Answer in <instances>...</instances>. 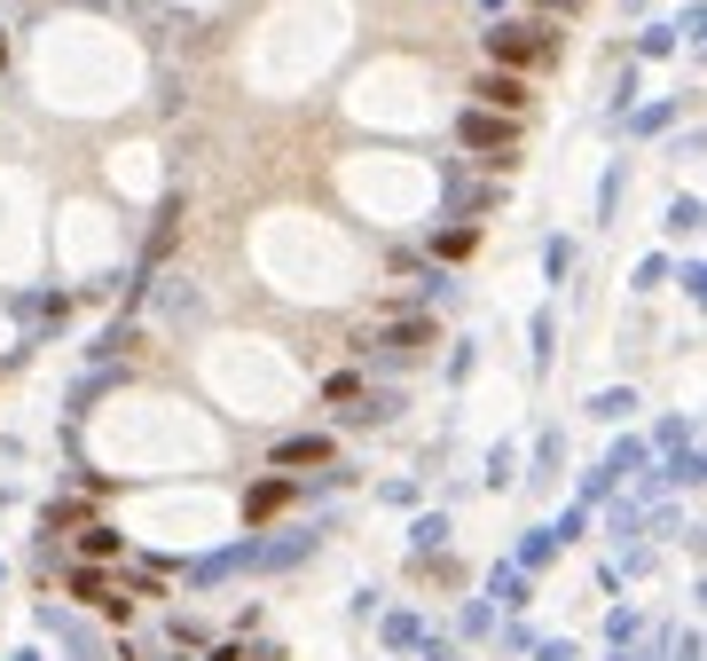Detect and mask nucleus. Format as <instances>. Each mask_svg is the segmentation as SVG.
<instances>
[{"instance_id":"1","label":"nucleus","mask_w":707,"mask_h":661,"mask_svg":"<svg viewBox=\"0 0 707 661\" xmlns=\"http://www.w3.org/2000/svg\"><path fill=\"white\" fill-rule=\"evenodd\" d=\"M457 142H464V150H480L488 165H511V142H519V126H511V111H488V103H472V111L457 119Z\"/></svg>"},{"instance_id":"2","label":"nucleus","mask_w":707,"mask_h":661,"mask_svg":"<svg viewBox=\"0 0 707 661\" xmlns=\"http://www.w3.org/2000/svg\"><path fill=\"white\" fill-rule=\"evenodd\" d=\"M488 55L495 63H543V55H559V24H495L488 32Z\"/></svg>"},{"instance_id":"3","label":"nucleus","mask_w":707,"mask_h":661,"mask_svg":"<svg viewBox=\"0 0 707 661\" xmlns=\"http://www.w3.org/2000/svg\"><path fill=\"white\" fill-rule=\"evenodd\" d=\"M71 591H79L86 607H103L111 622H126V607H134V599H126V591L111 583V574H95V567H79V574H71Z\"/></svg>"},{"instance_id":"4","label":"nucleus","mask_w":707,"mask_h":661,"mask_svg":"<svg viewBox=\"0 0 707 661\" xmlns=\"http://www.w3.org/2000/svg\"><path fill=\"white\" fill-rule=\"evenodd\" d=\"M472 95H480L488 111H511V119H519V111H526V79H519V71H480Z\"/></svg>"},{"instance_id":"5","label":"nucleus","mask_w":707,"mask_h":661,"mask_svg":"<svg viewBox=\"0 0 707 661\" xmlns=\"http://www.w3.org/2000/svg\"><path fill=\"white\" fill-rule=\"evenodd\" d=\"M276 465H284V472H299V465H330V441H322V434H291V441L276 449Z\"/></svg>"},{"instance_id":"6","label":"nucleus","mask_w":707,"mask_h":661,"mask_svg":"<svg viewBox=\"0 0 707 661\" xmlns=\"http://www.w3.org/2000/svg\"><path fill=\"white\" fill-rule=\"evenodd\" d=\"M284 505H291V480H259V488L244 496V520H276Z\"/></svg>"},{"instance_id":"7","label":"nucleus","mask_w":707,"mask_h":661,"mask_svg":"<svg viewBox=\"0 0 707 661\" xmlns=\"http://www.w3.org/2000/svg\"><path fill=\"white\" fill-rule=\"evenodd\" d=\"M378 347H386V355H417V347H432V323H393Z\"/></svg>"},{"instance_id":"8","label":"nucleus","mask_w":707,"mask_h":661,"mask_svg":"<svg viewBox=\"0 0 707 661\" xmlns=\"http://www.w3.org/2000/svg\"><path fill=\"white\" fill-rule=\"evenodd\" d=\"M691 228H699V197H691V190H684V197H676V205H668V236H691Z\"/></svg>"},{"instance_id":"9","label":"nucleus","mask_w":707,"mask_h":661,"mask_svg":"<svg viewBox=\"0 0 707 661\" xmlns=\"http://www.w3.org/2000/svg\"><path fill=\"white\" fill-rule=\"evenodd\" d=\"M472 236H480V228H472V221H457L449 236H440V253H449V261H464V253H472Z\"/></svg>"},{"instance_id":"10","label":"nucleus","mask_w":707,"mask_h":661,"mask_svg":"<svg viewBox=\"0 0 707 661\" xmlns=\"http://www.w3.org/2000/svg\"><path fill=\"white\" fill-rule=\"evenodd\" d=\"M79 543H86V559H111V551H119V536H111V528H86Z\"/></svg>"},{"instance_id":"11","label":"nucleus","mask_w":707,"mask_h":661,"mask_svg":"<svg viewBox=\"0 0 707 661\" xmlns=\"http://www.w3.org/2000/svg\"><path fill=\"white\" fill-rule=\"evenodd\" d=\"M676 661H699V638H691V630H684V645H676Z\"/></svg>"},{"instance_id":"12","label":"nucleus","mask_w":707,"mask_h":661,"mask_svg":"<svg viewBox=\"0 0 707 661\" xmlns=\"http://www.w3.org/2000/svg\"><path fill=\"white\" fill-rule=\"evenodd\" d=\"M535 9H574V0H535Z\"/></svg>"},{"instance_id":"13","label":"nucleus","mask_w":707,"mask_h":661,"mask_svg":"<svg viewBox=\"0 0 707 661\" xmlns=\"http://www.w3.org/2000/svg\"><path fill=\"white\" fill-rule=\"evenodd\" d=\"M213 661H244V653H236V645H228V653H213Z\"/></svg>"},{"instance_id":"14","label":"nucleus","mask_w":707,"mask_h":661,"mask_svg":"<svg viewBox=\"0 0 707 661\" xmlns=\"http://www.w3.org/2000/svg\"><path fill=\"white\" fill-rule=\"evenodd\" d=\"M0 63H9V40H0Z\"/></svg>"}]
</instances>
